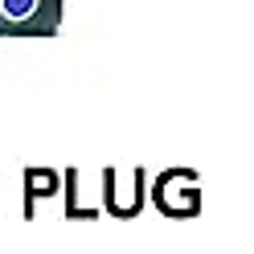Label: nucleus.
<instances>
[{
  "mask_svg": "<svg viewBox=\"0 0 254 254\" xmlns=\"http://www.w3.org/2000/svg\"><path fill=\"white\" fill-rule=\"evenodd\" d=\"M41 8V0H0V17L8 25H21V21H33Z\"/></svg>",
  "mask_w": 254,
  "mask_h": 254,
  "instance_id": "nucleus-1",
  "label": "nucleus"
}]
</instances>
